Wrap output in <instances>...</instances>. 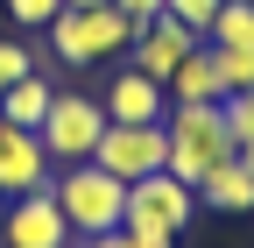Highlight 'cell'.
I'll use <instances>...</instances> for the list:
<instances>
[{
    "mask_svg": "<svg viewBox=\"0 0 254 248\" xmlns=\"http://www.w3.org/2000/svg\"><path fill=\"white\" fill-rule=\"evenodd\" d=\"M163 135H170V177H184V184H205L219 163H233L240 156V142H233V128H226V114L219 107H170L163 114Z\"/></svg>",
    "mask_w": 254,
    "mask_h": 248,
    "instance_id": "1",
    "label": "cell"
},
{
    "mask_svg": "<svg viewBox=\"0 0 254 248\" xmlns=\"http://www.w3.org/2000/svg\"><path fill=\"white\" fill-rule=\"evenodd\" d=\"M50 199L64 206V220H71L78 241H85V234H106V227L127 220V184L106 177L99 163H64V170H50Z\"/></svg>",
    "mask_w": 254,
    "mask_h": 248,
    "instance_id": "2",
    "label": "cell"
},
{
    "mask_svg": "<svg viewBox=\"0 0 254 248\" xmlns=\"http://www.w3.org/2000/svg\"><path fill=\"white\" fill-rule=\"evenodd\" d=\"M36 135H43L50 170H64V163H92V149H99V135H106V107H99V92H57Z\"/></svg>",
    "mask_w": 254,
    "mask_h": 248,
    "instance_id": "3",
    "label": "cell"
},
{
    "mask_svg": "<svg viewBox=\"0 0 254 248\" xmlns=\"http://www.w3.org/2000/svg\"><path fill=\"white\" fill-rule=\"evenodd\" d=\"M92 163H99L106 177L120 184H141L170 163V135H163V121H141V128H120V121H106V135L99 149H92Z\"/></svg>",
    "mask_w": 254,
    "mask_h": 248,
    "instance_id": "4",
    "label": "cell"
},
{
    "mask_svg": "<svg viewBox=\"0 0 254 248\" xmlns=\"http://www.w3.org/2000/svg\"><path fill=\"white\" fill-rule=\"evenodd\" d=\"M127 220H148V227H163V234H184L190 220H198V184H184V177H170V170L127 184ZM127 220H120V227H127Z\"/></svg>",
    "mask_w": 254,
    "mask_h": 248,
    "instance_id": "5",
    "label": "cell"
},
{
    "mask_svg": "<svg viewBox=\"0 0 254 248\" xmlns=\"http://www.w3.org/2000/svg\"><path fill=\"white\" fill-rule=\"evenodd\" d=\"M0 234H7V248H78L71 220H64V206L50 199V184H43V192H28V199H7Z\"/></svg>",
    "mask_w": 254,
    "mask_h": 248,
    "instance_id": "6",
    "label": "cell"
},
{
    "mask_svg": "<svg viewBox=\"0 0 254 248\" xmlns=\"http://www.w3.org/2000/svg\"><path fill=\"white\" fill-rule=\"evenodd\" d=\"M205 36H190L184 21H170V14H155V21H141V36L127 43V64H134L141 78H155V85H170V71L184 64L190 50H198Z\"/></svg>",
    "mask_w": 254,
    "mask_h": 248,
    "instance_id": "7",
    "label": "cell"
},
{
    "mask_svg": "<svg viewBox=\"0 0 254 248\" xmlns=\"http://www.w3.org/2000/svg\"><path fill=\"white\" fill-rule=\"evenodd\" d=\"M50 184V156L36 128H7L0 121V199H28Z\"/></svg>",
    "mask_w": 254,
    "mask_h": 248,
    "instance_id": "8",
    "label": "cell"
},
{
    "mask_svg": "<svg viewBox=\"0 0 254 248\" xmlns=\"http://www.w3.org/2000/svg\"><path fill=\"white\" fill-rule=\"evenodd\" d=\"M99 107H106V121H120V128H141V121H163L170 114V92L155 78H141L134 64H120L106 78V92H99Z\"/></svg>",
    "mask_w": 254,
    "mask_h": 248,
    "instance_id": "9",
    "label": "cell"
},
{
    "mask_svg": "<svg viewBox=\"0 0 254 248\" xmlns=\"http://www.w3.org/2000/svg\"><path fill=\"white\" fill-rule=\"evenodd\" d=\"M170 107H219V100H226V85H219V64H212V50L198 43V50H190L184 57V64L170 71Z\"/></svg>",
    "mask_w": 254,
    "mask_h": 248,
    "instance_id": "10",
    "label": "cell"
},
{
    "mask_svg": "<svg viewBox=\"0 0 254 248\" xmlns=\"http://www.w3.org/2000/svg\"><path fill=\"white\" fill-rule=\"evenodd\" d=\"M198 206H212V213H254V170L233 156V163H219L205 184H198Z\"/></svg>",
    "mask_w": 254,
    "mask_h": 248,
    "instance_id": "11",
    "label": "cell"
},
{
    "mask_svg": "<svg viewBox=\"0 0 254 248\" xmlns=\"http://www.w3.org/2000/svg\"><path fill=\"white\" fill-rule=\"evenodd\" d=\"M50 100H57V85H50V71H28L21 85H7V92H0V121H7V128H43V114H50Z\"/></svg>",
    "mask_w": 254,
    "mask_h": 248,
    "instance_id": "12",
    "label": "cell"
},
{
    "mask_svg": "<svg viewBox=\"0 0 254 248\" xmlns=\"http://www.w3.org/2000/svg\"><path fill=\"white\" fill-rule=\"evenodd\" d=\"M141 36V21H127L113 0H99V7H85V43H92V64H99V57H120L127 43Z\"/></svg>",
    "mask_w": 254,
    "mask_h": 248,
    "instance_id": "13",
    "label": "cell"
},
{
    "mask_svg": "<svg viewBox=\"0 0 254 248\" xmlns=\"http://www.w3.org/2000/svg\"><path fill=\"white\" fill-rule=\"evenodd\" d=\"M205 43L212 50H254V0H226L205 28Z\"/></svg>",
    "mask_w": 254,
    "mask_h": 248,
    "instance_id": "14",
    "label": "cell"
},
{
    "mask_svg": "<svg viewBox=\"0 0 254 248\" xmlns=\"http://www.w3.org/2000/svg\"><path fill=\"white\" fill-rule=\"evenodd\" d=\"M212 64H219V85L226 92H254V50H212Z\"/></svg>",
    "mask_w": 254,
    "mask_h": 248,
    "instance_id": "15",
    "label": "cell"
},
{
    "mask_svg": "<svg viewBox=\"0 0 254 248\" xmlns=\"http://www.w3.org/2000/svg\"><path fill=\"white\" fill-rule=\"evenodd\" d=\"M219 7H226V0H163V14H170V21H184L190 36H205Z\"/></svg>",
    "mask_w": 254,
    "mask_h": 248,
    "instance_id": "16",
    "label": "cell"
},
{
    "mask_svg": "<svg viewBox=\"0 0 254 248\" xmlns=\"http://www.w3.org/2000/svg\"><path fill=\"white\" fill-rule=\"evenodd\" d=\"M219 114H226V128H233V142L247 149V142H254V92H226V100H219Z\"/></svg>",
    "mask_w": 254,
    "mask_h": 248,
    "instance_id": "17",
    "label": "cell"
},
{
    "mask_svg": "<svg viewBox=\"0 0 254 248\" xmlns=\"http://www.w3.org/2000/svg\"><path fill=\"white\" fill-rule=\"evenodd\" d=\"M28 71H36V50H28V43H0V92L21 85Z\"/></svg>",
    "mask_w": 254,
    "mask_h": 248,
    "instance_id": "18",
    "label": "cell"
},
{
    "mask_svg": "<svg viewBox=\"0 0 254 248\" xmlns=\"http://www.w3.org/2000/svg\"><path fill=\"white\" fill-rule=\"evenodd\" d=\"M7 14H14L21 28H50V21L64 14V0H7Z\"/></svg>",
    "mask_w": 254,
    "mask_h": 248,
    "instance_id": "19",
    "label": "cell"
},
{
    "mask_svg": "<svg viewBox=\"0 0 254 248\" xmlns=\"http://www.w3.org/2000/svg\"><path fill=\"white\" fill-rule=\"evenodd\" d=\"M127 234H134V248H177V234L148 227V220H127Z\"/></svg>",
    "mask_w": 254,
    "mask_h": 248,
    "instance_id": "20",
    "label": "cell"
},
{
    "mask_svg": "<svg viewBox=\"0 0 254 248\" xmlns=\"http://www.w3.org/2000/svg\"><path fill=\"white\" fill-rule=\"evenodd\" d=\"M78 248H134V234H127V227H106V234H85Z\"/></svg>",
    "mask_w": 254,
    "mask_h": 248,
    "instance_id": "21",
    "label": "cell"
},
{
    "mask_svg": "<svg viewBox=\"0 0 254 248\" xmlns=\"http://www.w3.org/2000/svg\"><path fill=\"white\" fill-rule=\"evenodd\" d=\"M113 7H120L127 21H155V14H163V0H113Z\"/></svg>",
    "mask_w": 254,
    "mask_h": 248,
    "instance_id": "22",
    "label": "cell"
},
{
    "mask_svg": "<svg viewBox=\"0 0 254 248\" xmlns=\"http://www.w3.org/2000/svg\"><path fill=\"white\" fill-rule=\"evenodd\" d=\"M240 163H247V170H254V142H247V149H240Z\"/></svg>",
    "mask_w": 254,
    "mask_h": 248,
    "instance_id": "23",
    "label": "cell"
},
{
    "mask_svg": "<svg viewBox=\"0 0 254 248\" xmlns=\"http://www.w3.org/2000/svg\"><path fill=\"white\" fill-rule=\"evenodd\" d=\"M64 7H99V0H64Z\"/></svg>",
    "mask_w": 254,
    "mask_h": 248,
    "instance_id": "24",
    "label": "cell"
}]
</instances>
